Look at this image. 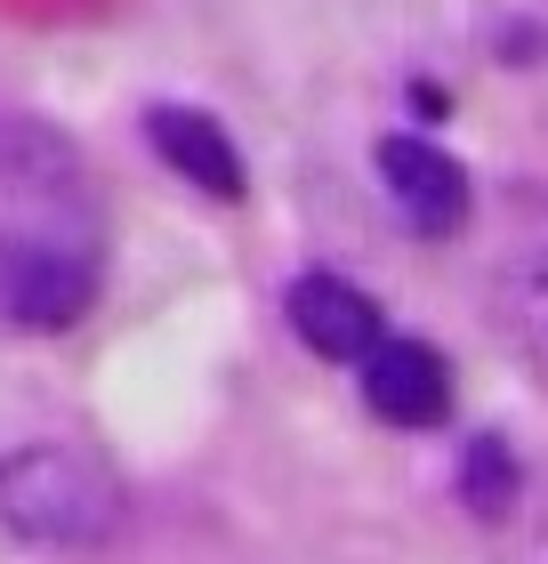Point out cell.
<instances>
[{"label":"cell","mask_w":548,"mask_h":564,"mask_svg":"<svg viewBox=\"0 0 548 564\" xmlns=\"http://www.w3.org/2000/svg\"><path fill=\"white\" fill-rule=\"evenodd\" d=\"M106 282V202L57 130L0 113V323L73 330Z\"/></svg>","instance_id":"obj_1"},{"label":"cell","mask_w":548,"mask_h":564,"mask_svg":"<svg viewBox=\"0 0 548 564\" xmlns=\"http://www.w3.org/2000/svg\"><path fill=\"white\" fill-rule=\"evenodd\" d=\"M114 476L106 459L82 452V444H33L17 459H0V517H9L24 541H57V549H82L114 524Z\"/></svg>","instance_id":"obj_2"},{"label":"cell","mask_w":548,"mask_h":564,"mask_svg":"<svg viewBox=\"0 0 548 564\" xmlns=\"http://www.w3.org/2000/svg\"><path fill=\"white\" fill-rule=\"evenodd\" d=\"M379 177H387V202L404 210L411 235L443 242V235L468 226V170L443 145H428V138H379Z\"/></svg>","instance_id":"obj_3"},{"label":"cell","mask_w":548,"mask_h":564,"mask_svg":"<svg viewBox=\"0 0 548 564\" xmlns=\"http://www.w3.org/2000/svg\"><path fill=\"white\" fill-rule=\"evenodd\" d=\"M363 395L396 427H436L452 412V371H443V355L420 347V339H379L363 355Z\"/></svg>","instance_id":"obj_4"},{"label":"cell","mask_w":548,"mask_h":564,"mask_svg":"<svg viewBox=\"0 0 548 564\" xmlns=\"http://www.w3.org/2000/svg\"><path fill=\"white\" fill-rule=\"evenodd\" d=\"M291 330L315 355H331V364H363L387 339V315H379V299H363L339 274H299L291 282Z\"/></svg>","instance_id":"obj_5"},{"label":"cell","mask_w":548,"mask_h":564,"mask_svg":"<svg viewBox=\"0 0 548 564\" xmlns=\"http://www.w3.org/2000/svg\"><path fill=\"white\" fill-rule=\"evenodd\" d=\"M153 130V153L186 177V186H202V194H218V202H234L243 194V153H234V138L218 130L211 113H194V106H162L146 121Z\"/></svg>","instance_id":"obj_6"},{"label":"cell","mask_w":548,"mask_h":564,"mask_svg":"<svg viewBox=\"0 0 548 564\" xmlns=\"http://www.w3.org/2000/svg\"><path fill=\"white\" fill-rule=\"evenodd\" d=\"M492 315H501L508 347L548 379V250H525V259L492 282Z\"/></svg>","instance_id":"obj_7"},{"label":"cell","mask_w":548,"mask_h":564,"mask_svg":"<svg viewBox=\"0 0 548 564\" xmlns=\"http://www.w3.org/2000/svg\"><path fill=\"white\" fill-rule=\"evenodd\" d=\"M460 492H468V508H476V517H508V500H516V459H508L501 435H476V444H468Z\"/></svg>","instance_id":"obj_8"}]
</instances>
